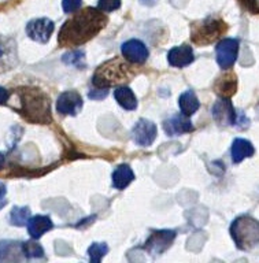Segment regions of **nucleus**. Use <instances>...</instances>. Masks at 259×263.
<instances>
[{
	"label": "nucleus",
	"instance_id": "f257e3e1",
	"mask_svg": "<svg viewBox=\"0 0 259 263\" xmlns=\"http://www.w3.org/2000/svg\"><path fill=\"white\" fill-rule=\"evenodd\" d=\"M107 22V16L99 8H84L63 24L58 34V43L69 48L85 44L106 28Z\"/></svg>",
	"mask_w": 259,
	"mask_h": 263
},
{
	"label": "nucleus",
	"instance_id": "f03ea898",
	"mask_svg": "<svg viewBox=\"0 0 259 263\" xmlns=\"http://www.w3.org/2000/svg\"><path fill=\"white\" fill-rule=\"evenodd\" d=\"M20 111L25 119L33 123H49L52 121L48 95L40 88L26 86L18 89Z\"/></svg>",
	"mask_w": 259,
	"mask_h": 263
},
{
	"label": "nucleus",
	"instance_id": "7ed1b4c3",
	"mask_svg": "<svg viewBox=\"0 0 259 263\" xmlns=\"http://www.w3.org/2000/svg\"><path fill=\"white\" fill-rule=\"evenodd\" d=\"M135 67L133 63L126 61L125 58H114L104 62L99 66L92 78L95 88L108 89L111 86H121L126 84L135 77Z\"/></svg>",
	"mask_w": 259,
	"mask_h": 263
},
{
	"label": "nucleus",
	"instance_id": "20e7f679",
	"mask_svg": "<svg viewBox=\"0 0 259 263\" xmlns=\"http://www.w3.org/2000/svg\"><path fill=\"white\" fill-rule=\"evenodd\" d=\"M230 236L238 250H251L259 244V222L250 215L236 218L230 225Z\"/></svg>",
	"mask_w": 259,
	"mask_h": 263
},
{
	"label": "nucleus",
	"instance_id": "39448f33",
	"mask_svg": "<svg viewBox=\"0 0 259 263\" xmlns=\"http://www.w3.org/2000/svg\"><path fill=\"white\" fill-rule=\"evenodd\" d=\"M228 26L219 18L209 16L206 20L196 22L191 28V39L197 45H209L218 40L221 34L226 32Z\"/></svg>",
	"mask_w": 259,
	"mask_h": 263
},
{
	"label": "nucleus",
	"instance_id": "423d86ee",
	"mask_svg": "<svg viewBox=\"0 0 259 263\" xmlns=\"http://www.w3.org/2000/svg\"><path fill=\"white\" fill-rule=\"evenodd\" d=\"M174 238H176V232L174 230H155L147 238V241L143 246V248L148 251L152 256H158V255L163 254L164 251L172 247Z\"/></svg>",
	"mask_w": 259,
	"mask_h": 263
},
{
	"label": "nucleus",
	"instance_id": "0eeeda50",
	"mask_svg": "<svg viewBox=\"0 0 259 263\" xmlns=\"http://www.w3.org/2000/svg\"><path fill=\"white\" fill-rule=\"evenodd\" d=\"M218 65L221 69H229L234 65L238 55V40L237 39H224L215 47Z\"/></svg>",
	"mask_w": 259,
	"mask_h": 263
},
{
	"label": "nucleus",
	"instance_id": "6e6552de",
	"mask_svg": "<svg viewBox=\"0 0 259 263\" xmlns=\"http://www.w3.org/2000/svg\"><path fill=\"white\" fill-rule=\"evenodd\" d=\"M18 65V49L14 39L0 34V73H6Z\"/></svg>",
	"mask_w": 259,
	"mask_h": 263
},
{
	"label": "nucleus",
	"instance_id": "1a4fd4ad",
	"mask_svg": "<svg viewBox=\"0 0 259 263\" xmlns=\"http://www.w3.org/2000/svg\"><path fill=\"white\" fill-rule=\"evenodd\" d=\"M55 29V25L48 18H37L32 20L26 25V33L33 41L44 44L51 39Z\"/></svg>",
	"mask_w": 259,
	"mask_h": 263
},
{
	"label": "nucleus",
	"instance_id": "9d476101",
	"mask_svg": "<svg viewBox=\"0 0 259 263\" xmlns=\"http://www.w3.org/2000/svg\"><path fill=\"white\" fill-rule=\"evenodd\" d=\"M121 52H122V57L131 63H133V65H143L148 59V55H150L148 48L143 41L136 40V39L125 41L121 45Z\"/></svg>",
	"mask_w": 259,
	"mask_h": 263
},
{
	"label": "nucleus",
	"instance_id": "9b49d317",
	"mask_svg": "<svg viewBox=\"0 0 259 263\" xmlns=\"http://www.w3.org/2000/svg\"><path fill=\"white\" fill-rule=\"evenodd\" d=\"M211 114L214 121L221 126H230L236 123V111L230 99L228 98L218 99L211 110Z\"/></svg>",
	"mask_w": 259,
	"mask_h": 263
},
{
	"label": "nucleus",
	"instance_id": "f8f14e48",
	"mask_svg": "<svg viewBox=\"0 0 259 263\" xmlns=\"http://www.w3.org/2000/svg\"><path fill=\"white\" fill-rule=\"evenodd\" d=\"M82 108V98L76 90H66L58 98L57 110L62 115H77Z\"/></svg>",
	"mask_w": 259,
	"mask_h": 263
},
{
	"label": "nucleus",
	"instance_id": "ddd939ff",
	"mask_svg": "<svg viewBox=\"0 0 259 263\" xmlns=\"http://www.w3.org/2000/svg\"><path fill=\"white\" fill-rule=\"evenodd\" d=\"M156 125L148 119H140L133 127V139L141 147H150L156 139Z\"/></svg>",
	"mask_w": 259,
	"mask_h": 263
},
{
	"label": "nucleus",
	"instance_id": "4468645a",
	"mask_svg": "<svg viewBox=\"0 0 259 263\" xmlns=\"http://www.w3.org/2000/svg\"><path fill=\"white\" fill-rule=\"evenodd\" d=\"M163 129L166 135L170 137H176V136L185 135L189 132L193 130V125L191 122L189 117L181 114H174L170 118H168L163 122Z\"/></svg>",
	"mask_w": 259,
	"mask_h": 263
},
{
	"label": "nucleus",
	"instance_id": "2eb2a0df",
	"mask_svg": "<svg viewBox=\"0 0 259 263\" xmlns=\"http://www.w3.org/2000/svg\"><path fill=\"white\" fill-rule=\"evenodd\" d=\"M193 51L189 45H180L174 47L169 51L168 61L173 67H185L193 62Z\"/></svg>",
	"mask_w": 259,
	"mask_h": 263
},
{
	"label": "nucleus",
	"instance_id": "dca6fc26",
	"mask_svg": "<svg viewBox=\"0 0 259 263\" xmlns=\"http://www.w3.org/2000/svg\"><path fill=\"white\" fill-rule=\"evenodd\" d=\"M214 90L219 98L230 99L237 90V78L234 73H226L218 78L214 84Z\"/></svg>",
	"mask_w": 259,
	"mask_h": 263
},
{
	"label": "nucleus",
	"instance_id": "f3484780",
	"mask_svg": "<svg viewBox=\"0 0 259 263\" xmlns=\"http://www.w3.org/2000/svg\"><path fill=\"white\" fill-rule=\"evenodd\" d=\"M26 225H28V232L30 237L34 240H39L43 234H45L53 228L51 218L47 215H36V217L29 218Z\"/></svg>",
	"mask_w": 259,
	"mask_h": 263
},
{
	"label": "nucleus",
	"instance_id": "a211bd4d",
	"mask_svg": "<svg viewBox=\"0 0 259 263\" xmlns=\"http://www.w3.org/2000/svg\"><path fill=\"white\" fill-rule=\"evenodd\" d=\"M255 154V149L252 147V144L246 139H236L232 143V147H230V156H232V160L233 163H240L247 158H251V156Z\"/></svg>",
	"mask_w": 259,
	"mask_h": 263
},
{
	"label": "nucleus",
	"instance_id": "6ab92c4d",
	"mask_svg": "<svg viewBox=\"0 0 259 263\" xmlns=\"http://www.w3.org/2000/svg\"><path fill=\"white\" fill-rule=\"evenodd\" d=\"M135 180V173L129 164H119L113 173V185L117 189H125Z\"/></svg>",
	"mask_w": 259,
	"mask_h": 263
},
{
	"label": "nucleus",
	"instance_id": "aec40b11",
	"mask_svg": "<svg viewBox=\"0 0 259 263\" xmlns=\"http://www.w3.org/2000/svg\"><path fill=\"white\" fill-rule=\"evenodd\" d=\"M114 98L115 100L118 102V104L122 108L127 111L136 110L137 107V99H136L135 93L132 92L131 88H127L125 85L118 86L117 89L114 90Z\"/></svg>",
	"mask_w": 259,
	"mask_h": 263
},
{
	"label": "nucleus",
	"instance_id": "412c9836",
	"mask_svg": "<svg viewBox=\"0 0 259 263\" xmlns=\"http://www.w3.org/2000/svg\"><path fill=\"white\" fill-rule=\"evenodd\" d=\"M178 106H180L181 112L187 117H191L199 110L200 107V102L195 95L193 90H185L184 93H181L180 99H178Z\"/></svg>",
	"mask_w": 259,
	"mask_h": 263
},
{
	"label": "nucleus",
	"instance_id": "4be33fe9",
	"mask_svg": "<svg viewBox=\"0 0 259 263\" xmlns=\"http://www.w3.org/2000/svg\"><path fill=\"white\" fill-rule=\"evenodd\" d=\"M21 252H22L21 242H14V241L0 242V262L20 260Z\"/></svg>",
	"mask_w": 259,
	"mask_h": 263
},
{
	"label": "nucleus",
	"instance_id": "5701e85b",
	"mask_svg": "<svg viewBox=\"0 0 259 263\" xmlns=\"http://www.w3.org/2000/svg\"><path fill=\"white\" fill-rule=\"evenodd\" d=\"M21 247H22V254L26 259L44 258V250L37 241L29 240V241L21 242Z\"/></svg>",
	"mask_w": 259,
	"mask_h": 263
},
{
	"label": "nucleus",
	"instance_id": "b1692460",
	"mask_svg": "<svg viewBox=\"0 0 259 263\" xmlns=\"http://www.w3.org/2000/svg\"><path fill=\"white\" fill-rule=\"evenodd\" d=\"M30 218V210L28 207H14L10 213V223L14 226H25Z\"/></svg>",
	"mask_w": 259,
	"mask_h": 263
},
{
	"label": "nucleus",
	"instance_id": "393cba45",
	"mask_svg": "<svg viewBox=\"0 0 259 263\" xmlns=\"http://www.w3.org/2000/svg\"><path fill=\"white\" fill-rule=\"evenodd\" d=\"M108 252V247L104 242H94L92 246L88 248V256H89L90 262L99 263L104 258V255Z\"/></svg>",
	"mask_w": 259,
	"mask_h": 263
},
{
	"label": "nucleus",
	"instance_id": "a878e982",
	"mask_svg": "<svg viewBox=\"0 0 259 263\" xmlns=\"http://www.w3.org/2000/svg\"><path fill=\"white\" fill-rule=\"evenodd\" d=\"M63 62L67 65H73L76 67L84 66V52L81 51H73V52L66 53L63 57Z\"/></svg>",
	"mask_w": 259,
	"mask_h": 263
},
{
	"label": "nucleus",
	"instance_id": "bb28decb",
	"mask_svg": "<svg viewBox=\"0 0 259 263\" xmlns=\"http://www.w3.org/2000/svg\"><path fill=\"white\" fill-rule=\"evenodd\" d=\"M121 7V0H99L98 8L103 12H111Z\"/></svg>",
	"mask_w": 259,
	"mask_h": 263
},
{
	"label": "nucleus",
	"instance_id": "cd10ccee",
	"mask_svg": "<svg viewBox=\"0 0 259 263\" xmlns=\"http://www.w3.org/2000/svg\"><path fill=\"white\" fill-rule=\"evenodd\" d=\"M82 0H63L62 2V7H63V11L65 12H74L77 11L80 6H81Z\"/></svg>",
	"mask_w": 259,
	"mask_h": 263
},
{
	"label": "nucleus",
	"instance_id": "c85d7f7f",
	"mask_svg": "<svg viewBox=\"0 0 259 263\" xmlns=\"http://www.w3.org/2000/svg\"><path fill=\"white\" fill-rule=\"evenodd\" d=\"M107 93H108V89H102V88H94V89L90 90L88 95H89V98H92V99H102V98H104Z\"/></svg>",
	"mask_w": 259,
	"mask_h": 263
},
{
	"label": "nucleus",
	"instance_id": "c756f323",
	"mask_svg": "<svg viewBox=\"0 0 259 263\" xmlns=\"http://www.w3.org/2000/svg\"><path fill=\"white\" fill-rule=\"evenodd\" d=\"M242 4L247 10H250L251 12H256L258 11V7H256V0H240Z\"/></svg>",
	"mask_w": 259,
	"mask_h": 263
},
{
	"label": "nucleus",
	"instance_id": "7c9ffc66",
	"mask_svg": "<svg viewBox=\"0 0 259 263\" xmlns=\"http://www.w3.org/2000/svg\"><path fill=\"white\" fill-rule=\"evenodd\" d=\"M6 193H7V189H6V185L3 182H0V209H3L7 200H6Z\"/></svg>",
	"mask_w": 259,
	"mask_h": 263
},
{
	"label": "nucleus",
	"instance_id": "2f4dec72",
	"mask_svg": "<svg viewBox=\"0 0 259 263\" xmlns=\"http://www.w3.org/2000/svg\"><path fill=\"white\" fill-rule=\"evenodd\" d=\"M8 96H10L8 90L3 86H0V104H6L8 100Z\"/></svg>",
	"mask_w": 259,
	"mask_h": 263
},
{
	"label": "nucleus",
	"instance_id": "473e14b6",
	"mask_svg": "<svg viewBox=\"0 0 259 263\" xmlns=\"http://www.w3.org/2000/svg\"><path fill=\"white\" fill-rule=\"evenodd\" d=\"M140 3L145 4V6H154L156 3V0H140Z\"/></svg>",
	"mask_w": 259,
	"mask_h": 263
},
{
	"label": "nucleus",
	"instance_id": "72a5a7b5",
	"mask_svg": "<svg viewBox=\"0 0 259 263\" xmlns=\"http://www.w3.org/2000/svg\"><path fill=\"white\" fill-rule=\"evenodd\" d=\"M4 163H6V156H4V154L0 152V170L4 167Z\"/></svg>",
	"mask_w": 259,
	"mask_h": 263
}]
</instances>
